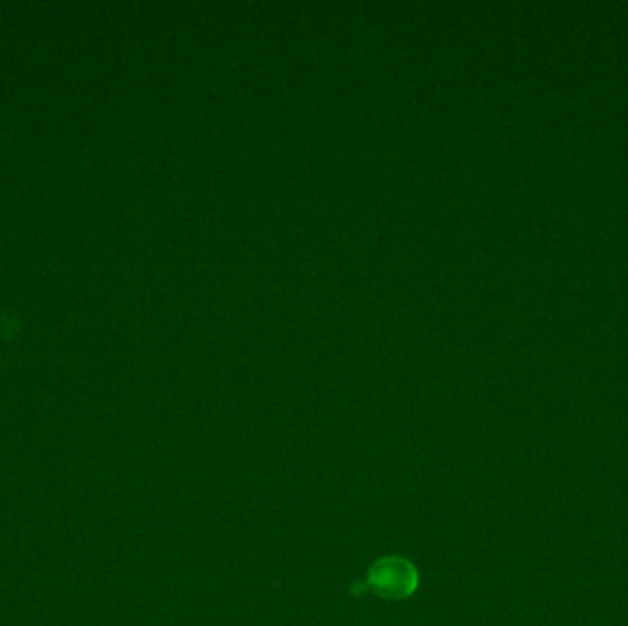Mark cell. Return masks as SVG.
<instances>
[{"label": "cell", "mask_w": 628, "mask_h": 626, "mask_svg": "<svg viewBox=\"0 0 628 626\" xmlns=\"http://www.w3.org/2000/svg\"><path fill=\"white\" fill-rule=\"evenodd\" d=\"M371 590L386 599H404L417 588V571L408 560L386 557L371 566Z\"/></svg>", "instance_id": "6da1fadb"}]
</instances>
